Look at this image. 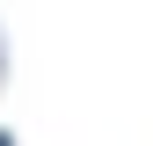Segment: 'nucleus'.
<instances>
[{"instance_id":"f257e3e1","label":"nucleus","mask_w":153,"mask_h":146,"mask_svg":"<svg viewBox=\"0 0 153 146\" xmlns=\"http://www.w3.org/2000/svg\"><path fill=\"white\" fill-rule=\"evenodd\" d=\"M0 146H15V139H7V132H0Z\"/></svg>"}]
</instances>
